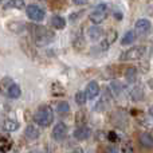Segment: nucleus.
Returning a JSON list of instances; mask_svg holds the SVG:
<instances>
[{
  "label": "nucleus",
  "mask_w": 153,
  "mask_h": 153,
  "mask_svg": "<svg viewBox=\"0 0 153 153\" xmlns=\"http://www.w3.org/2000/svg\"><path fill=\"white\" fill-rule=\"evenodd\" d=\"M7 94H8V97H10V98H13V100H15V98H19V97H20L22 90H20V87H19L16 83H12L10 87H8Z\"/></svg>",
  "instance_id": "nucleus-16"
},
{
  "label": "nucleus",
  "mask_w": 153,
  "mask_h": 153,
  "mask_svg": "<svg viewBox=\"0 0 153 153\" xmlns=\"http://www.w3.org/2000/svg\"><path fill=\"white\" fill-rule=\"evenodd\" d=\"M0 1H1V0H0Z\"/></svg>",
  "instance_id": "nucleus-30"
},
{
  "label": "nucleus",
  "mask_w": 153,
  "mask_h": 153,
  "mask_svg": "<svg viewBox=\"0 0 153 153\" xmlns=\"http://www.w3.org/2000/svg\"><path fill=\"white\" fill-rule=\"evenodd\" d=\"M74 1V4H76V5H83V4H86L89 0H73Z\"/></svg>",
  "instance_id": "nucleus-25"
},
{
  "label": "nucleus",
  "mask_w": 153,
  "mask_h": 153,
  "mask_svg": "<svg viewBox=\"0 0 153 153\" xmlns=\"http://www.w3.org/2000/svg\"><path fill=\"white\" fill-rule=\"evenodd\" d=\"M125 79H126L129 83H133L137 79V69L136 67H129L125 71Z\"/></svg>",
  "instance_id": "nucleus-17"
},
{
  "label": "nucleus",
  "mask_w": 153,
  "mask_h": 153,
  "mask_svg": "<svg viewBox=\"0 0 153 153\" xmlns=\"http://www.w3.org/2000/svg\"><path fill=\"white\" fill-rule=\"evenodd\" d=\"M136 35L137 36H145L151 32L152 30V23L146 19H140L136 22Z\"/></svg>",
  "instance_id": "nucleus-6"
},
{
  "label": "nucleus",
  "mask_w": 153,
  "mask_h": 153,
  "mask_svg": "<svg viewBox=\"0 0 153 153\" xmlns=\"http://www.w3.org/2000/svg\"><path fill=\"white\" fill-rule=\"evenodd\" d=\"M28 27H30V30H31V34H32V36H34L38 46H45L53 40V36H54L53 32H50L46 27L35 26V24H31V26H28Z\"/></svg>",
  "instance_id": "nucleus-1"
},
{
  "label": "nucleus",
  "mask_w": 153,
  "mask_h": 153,
  "mask_svg": "<svg viewBox=\"0 0 153 153\" xmlns=\"http://www.w3.org/2000/svg\"><path fill=\"white\" fill-rule=\"evenodd\" d=\"M90 136H91V129L87 128V126H85V125L76 128V129L74 130V137L76 138V140H79V141L87 140Z\"/></svg>",
  "instance_id": "nucleus-8"
},
{
  "label": "nucleus",
  "mask_w": 153,
  "mask_h": 153,
  "mask_svg": "<svg viewBox=\"0 0 153 153\" xmlns=\"http://www.w3.org/2000/svg\"><path fill=\"white\" fill-rule=\"evenodd\" d=\"M106 153H120V151L116 148V146H109L108 151H106Z\"/></svg>",
  "instance_id": "nucleus-24"
},
{
  "label": "nucleus",
  "mask_w": 153,
  "mask_h": 153,
  "mask_svg": "<svg viewBox=\"0 0 153 153\" xmlns=\"http://www.w3.org/2000/svg\"><path fill=\"white\" fill-rule=\"evenodd\" d=\"M56 110H58V113H61V114H66V113H69L70 111V105L67 102H59L58 103V106H56Z\"/></svg>",
  "instance_id": "nucleus-22"
},
{
  "label": "nucleus",
  "mask_w": 153,
  "mask_h": 153,
  "mask_svg": "<svg viewBox=\"0 0 153 153\" xmlns=\"http://www.w3.org/2000/svg\"><path fill=\"white\" fill-rule=\"evenodd\" d=\"M145 54H146L145 46H134V47L125 51V53L120 56V59H121V61H138V59H141Z\"/></svg>",
  "instance_id": "nucleus-3"
},
{
  "label": "nucleus",
  "mask_w": 153,
  "mask_h": 153,
  "mask_svg": "<svg viewBox=\"0 0 153 153\" xmlns=\"http://www.w3.org/2000/svg\"><path fill=\"white\" fill-rule=\"evenodd\" d=\"M26 12H27V16H28L31 20H34V22H42L43 19H45V16H46L45 10L40 8L39 5H36V4L28 5L27 10H26Z\"/></svg>",
  "instance_id": "nucleus-5"
},
{
  "label": "nucleus",
  "mask_w": 153,
  "mask_h": 153,
  "mask_svg": "<svg viewBox=\"0 0 153 153\" xmlns=\"http://www.w3.org/2000/svg\"><path fill=\"white\" fill-rule=\"evenodd\" d=\"M149 114H151V117H153V105L149 108Z\"/></svg>",
  "instance_id": "nucleus-28"
},
{
  "label": "nucleus",
  "mask_w": 153,
  "mask_h": 153,
  "mask_svg": "<svg viewBox=\"0 0 153 153\" xmlns=\"http://www.w3.org/2000/svg\"><path fill=\"white\" fill-rule=\"evenodd\" d=\"M34 121L39 126H48L54 121V113L50 106H42L34 114Z\"/></svg>",
  "instance_id": "nucleus-2"
},
{
  "label": "nucleus",
  "mask_w": 153,
  "mask_h": 153,
  "mask_svg": "<svg viewBox=\"0 0 153 153\" xmlns=\"http://www.w3.org/2000/svg\"><path fill=\"white\" fill-rule=\"evenodd\" d=\"M85 91H86L87 98L93 100V98H95L98 94H100V85H98L95 81L89 82V83H87V86H86V90H85Z\"/></svg>",
  "instance_id": "nucleus-9"
},
{
  "label": "nucleus",
  "mask_w": 153,
  "mask_h": 153,
  "mask_svg": "<svg viewBox=\"0 0 153 153\" xmlns=\"http://www.w3.org/2000/svg\"><path fill=\"white\" fill-rule=\"evenodd\" d=\"M108 12H109L108 4H105V3H101V4H98L97 7L93 10V12L90 13L89 18H90V20H91L93 23L100 24V23H102V22L106 19V16H108Z\"/></svg>",
  "instance_id": "nucleus-4"
},
{
  "label": "nucleus",
  "mask_w": 153,
  "mask_h": 153,
  "mask_svg": "<svg viewBox=\"0 0 153 153\" xmlns=\"http://www.w3.org/2000/svg\"><path fill=\"white\" fill-rule=\"evenodd\" d=\"M102 35H103V31H102L101 27L93 26L87 30V38H89L91 42H97V40H100L101 38H102Z\"/></svg>",
  "instance_id": "nucleus-10"
},
{
  "label": "nucleus",
  "mask_w": 153,
  "mask_h": 153,
  "mask_svg": "<svg viewBox=\"0 0 153 153\" xmlns=\"http://www.w3.org/2000/svg\"><path fill=\"white\" fill-rule=\"evenodd\" d=\"M24 7V0H8L4 4V8H16V10H22Z\"/></svg>",
  "instance_id": "nucleus-19"
},
{
  "label": "nucleus",
  "mask_w": 153,
  "mask_h": 153,
  "mask_svg": "<svg viewBox=\"0 0 153 153\" xmlns=\"http://www.w3.org/2000/svg\"><path fill=\"white\" fill-rule=\"evenodd\" d=\"M86 100H87L86 91H78L75 94V102L78 103V105H85V103H86Z\"/></svg>",
  "instance_id": "nucleus-21"
},
{
  "label": "nucleus",
  "mask_w": 153,
  "mask_h": 153,
  "mask_svg": "<svg viewBox=\"0 0 153 153\" xmlns=\"http://www.w3.org/2000/svg\"><path fill=\"white\" fill-rule=\"evenodd\" d=\"M130 97H132L133 101H141L144 98V89L140 85H136V86L132 87L130 90Z\"/></svg>",
  "instance_id": "nucleus-14"
},
{
  "label": "nucleus",
  "mask_w": 153,
  "mask_h": 153,
  "mask_svg": "<svg viewBox=\"0 0 153 153\" xmlns=\"http://www.w3.org/2000/svg\"><path fill=\"white\" fill-rule=\"evenodd\" d=\"M67 136V125L65 122H58L53 129V138L55 141H63Z\"/></svg>",
  "instance_id": "nucleus-7"
},
{
  "label": "nucleus",
  "mask_w": 153,
  "mask_h": 153,
  "mask_svg": "<svg viewBox=\"0 0 153 153\" xmlns=\"http://www.w3.org/2000/svg\"><path fill=\"white\" fill-rule=\"evenodd\" d=\"M28 153H39V152H36V151H32V152H28Z\"/></svg>",
  "instance_id": "nucleus-29"
},
{
  "label": "nucleus",
  "mask_w": 153,
  "mask_h": 153,
  "mask_svg": "<svg viewBox=\"0 0 153 153\" xmlns=\"http://www.w3.org/2000/svg\"><path fill=\"white\" fill-rule=\"evenodd\" d=\"M109 89H110L111 94H113L116 98L121 97V94L124 93V86H122V83H121V82H118V81H113V82H111V83L109 85Z\"/></svg>",
  "instance_id": "nucleus-12"
},
{
  "label": "nucleus",
  "mask_w": 153,
  "mask_h": 153,
  "mask_svg": "<svg viewBox=\"0 0 153 153\" xmlns=\"http://www.w3.org/2000/svg\"><path fill=\"white\" fill-rule=\"evenodd\" d=\"M124 153H133V146H132V143H130V141H128V143L124 145Z\"/></svg>",
  "instance_id": "nucleus-23"
},
{
  "label": "nucleus",
  "mask_w": 153,
  "mask_h": 153,
  "mask_svg": "<svg viewBox=\"0 0 153 153\" xmlns=\"http://www.w3.org/2000/svg\"><path fill=\"white\" fill-rule=\"evenodd\" d=\"M109 140L111 141V143H113V141H117V136H116V133H109Z\"/></svg>",
  "instance_id": "nucleus-26"
},
{
  "label": "nucleus",
  "mask_w": 153,
  "mask_h": 153,
  "mask_svg": "<svg viewBox=\"0 0 153 153\" xmlns=\"http://www.w3.org/2000/svg\"><path fill=\"white\" fill-rule=\"evenodd\" d=\"M3 128L7 132H15V130L19 129V122L15 121V120H7V121H4Z\"/></svg>",
  "instance_id": "nucleus-18"
},
{
  "label": "nucleus",
  "mask_w": 153,
  "mask_h": 153,
  "mask_svg": "<svg viewBox=\"0 0 153 153\" xmlns=\"http://www.w3.org/2000/svg\"><path fill=\"white\" fill-rule=\"evenodd\" d=\"M70 153H83V151H82V149H75V151H73Z\"/></svg>",
  "instance_id": "nucleus-27"
},
{
  "label": "nucleus",
  "mask_w": 153,
  "mask_h": 153,
  "mask_svg": "<svg viewBox=\"0 0 153 153\" xmlns=\"http://www.w3.org/2000/svg\"><path fill=\"white\" fill-rule=\"evenodd\" d=\"M134 39H136V32L134 31H128L126 34L124 35V38H122V40H121V43L122 45H130L132 42H134Z\"/></svg>",
  "instance_id": "nucleus-20"
},
{
  "label": "nucleus",
  "mask_w": 153,
  "mask_h": 153,
  "mask_svg": "<svg viewBox=\"0 0 153 153\" xmlns=\"http://www.w3.org/2000/svg\"><path fill=\"white\" fill-rule=\"evenodd\" d=\"M51 26L56 30H63L66 27V20H65L62 16H58V15H54L51 18Z\"/></svg>",
  "instance_id": "nucleus-15"
},
{
  "label": "nucleus",
  "mask_w": 153,
  "mask_h": 153,
  "mask_svg": "<svg viewBox=\"0 0 153 153\" xmlns=\"http://www.w3.org/2000/svg\"><path fill=\"white\" fill-rule=\"evenodd\" d=\"M24 134H26V137L28 138V140H36V138H39L40 132H39V129H38L35 125H28V126L26 128Z\"/></svg>",
  "instance_id": "nucleus-13"
},
{
  "label": "nucleus",
  "mask_w": 153,
  "mask_h": 153,
  "mask_svg": "<svg viewBox=\"0 0 153 153\" xmlns=\"http://www.w3.org/2000/svg\"><path fill=\"white\" fill-rule=\"evenodd\" d=\"M138 141H140V144L144 146V148H148V149L153 148V136L151 133H148V132L141 133Z\"/></svg>",
  "instance_id": "nucleus-11"
}]
</instances>
